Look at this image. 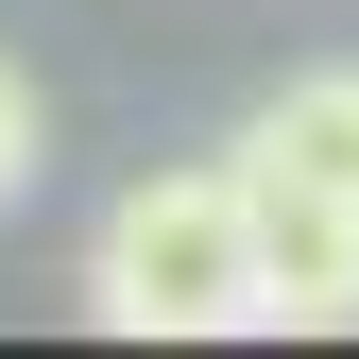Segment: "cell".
<instances>
[{
	"label": "cell",
	"instance_id": "obj_2",
	"mask_svg": "<svg viewBox=\"0 0 359 359\" xmlns=\"http://www.w3.org/2000/svg\"><path fill=\"white\" fill-rule=\"evenodd\" d=\"M222 189H240V274H257V325H359V205L291 189V171L222 154Z\"/></svg>",
	"mask_w": 359,
	"mask_h": 359
},
{
	"label": "cell",
	"instance_id": "obj_3",
	"mask_svg": "<svg viewBox=\"0 0 359 359\" xmlns=\"http://www.w3.org/2000/svg\"><path fill=\"white\" fill-rule=\"evenodd\" d=\"M240 154L291 171V189H325V205H359V52H342V69H291L274 103L240 120Z\"/></svg>",
	"mask_w": 359,
	"mask_h": 359
},
{
	"label": "cell",
	"instance_id": "obj_1",
	"mask_svg": "<svg viewBox=\"0 0 359 359\" xmlns=\"http://www.w3.org/2000/svg\"><path fill=\"white\" fill-rule=\"evenodd\" d=\"M86 308H103L120 342H240V325H257L222 154H205V171H137V189L86 222Z\"/></svg>",
	"mask_w": 359,
	"mask_h": 359
},
{
	"label": "cell",
	"instance_id": "obj_4",
	"mask_svg": "<svg viewBox=\"0 0 359 359\" xmlns=\"http://www.w3.org/2000/svg\"><path fill=\"white\" fill-rule=\"evenodd\" d=\"M34 171H52V120H34V69L0 52V222L34 205Z\"/></svg>",
	"mask_w": 359,
	"mask_h": 359
}]
</instances>
